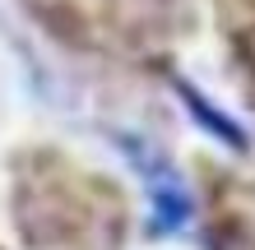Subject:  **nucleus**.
I'll return each mask as SVG.
<instances>
[{"label":"nucleus","instance_id":"1","mask_svg":"<svg viewBox=\"0 0 255 250\" xmlns=\"http://www.w3.org/2000/svg\"><path fill=\"white\" fill-rule=\"evenodd\" d=\"M116 149H121L130 163H134V171L144 176L148 209H153V232H158V237L181 232L190 218H195V199H190L186 181L176 176V167L158 149H148V139H139V135H116Z\"/></svg>","mask_w":255,"mask_h":250},{"label":"nucleus","instance_id":"2","mask_svg":"<svg viewBox=\"0 0 255 250\" xmlns=\"http://www.w3.org/2000/svg\"><path fill=\"white\" fill-rule=\"evenodd\" d=\"M172 88H176V97L186 102V116H190V121H195V125L204 130V135H214L218 144H228V149H237V153H242L246 144H251V135H246V125H237L232 116L223 111V107H218L214 97H204V93H200V88H195L190 79H181V75H172Z\"/></svg>","mask_w":255,"mask_h":250}]
</instances>
